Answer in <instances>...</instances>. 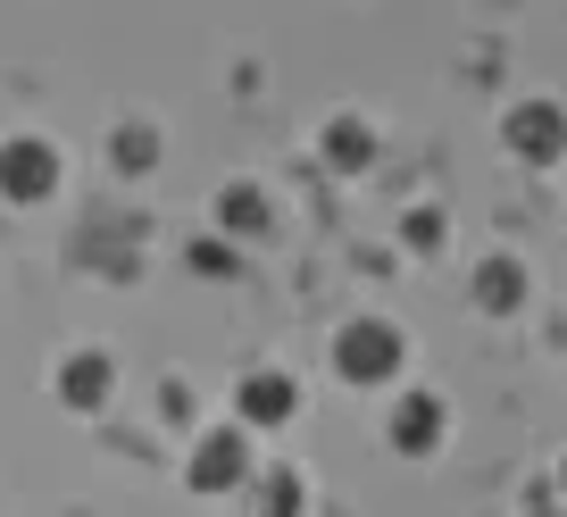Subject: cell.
I'll list each match as a JSON object with an SVG mask.
<instances>
[{"label": "cell", "mask_w": 567, "mask_h": 517, "mask_svg": "<svg viewBox=\"0 0 567 517\" xmlns=\"http://www.w3.org/2000/svg\"><path fill=\"white\" fill-rule=\"evenodd\" d=\"M51 143H9L0 151V193L9 200H34V193H51Z\"/></svg>", "instance_id": "6da1fadb"}, {"label": "cell", "mask_w": 567, "mask_h": 517, "mask_svg": "<svg viewBox=\"0 0 567 517\" xmlns=\"http://www.w3.org/2000/svg\"><path fill=\"white\" fill-rule=\"evenodd\" d=\"M109 393V368H101V359H75V368H68V401H101Z\"/></svg>", "instance_id": "3957f363"}, {"label": "cell", "mask_w": 567, "mask_h": 517, "mask_svg": "<svg viewBox=\"0 0 567 517\" xmlns=\"http://www.w3.org/2000/svg\"><path fill=\"white\" fill-rule=\"evenodd\" d=\"M342 368H351V375H384L392 368V334H384V325L351 334V342H342Z\"/></svg>", "instance_id": "7a4b0ae2"}]
</instances>
